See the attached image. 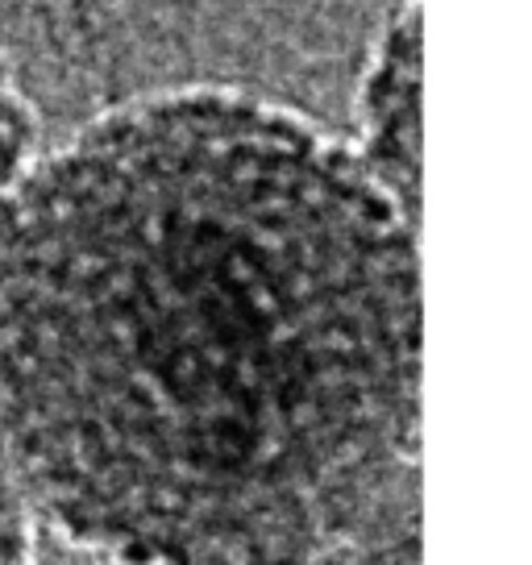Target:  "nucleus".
Returning a JSON list of instances; mask_svg holds the SVG:
<instances>
[{
  "label": "nucleus",
  "instance_id": "obj_2",
  "mask_svg": "<svg viewBox=\"0 0 532 565\" xmlns=\"http://www.w3.org/2000/svg\"><path fill=\"white\" fill-rule=\"evenodd\" d=\"M354 146L383 192L421 225V9L412 4L379 42L358 100Z\"/></svg>",
  "mask_w": 532,
  "mask_h": 565
},
{
  "label": "nucleus",
  "instance_id": "obj_1",
  "mask_svg": "<svg viewBox=\"0 0 532 565\" xmlns=\"http://www.w3.org/2000/svg\"><path fill=\"white\" fill-rule=\"evenodd\" d=\"M421 225L275 100H125L0 212V466L100 565H324L421 470Z\"/></svg>",
  "mask_w": 532,
  "mask_h": 565
},
{
  "label": "nucleus",
  "instance_id": "obj_5",
  "mask_svg": "<svg viewBox=\"0 0 532 565\" xmlns=\"http://www.w3.org/2000/svg\"><path fill=\"white\" fill-rule=\"evenodd\" d=\"M0 565H38L34 557V520L21 503L18 487L0 466Z\"/></svg>",
  "mask_w": 532,
  "mask_h": 565
},
{
  "label": "nucleus",
  "instance_id": "obj_4",
  "mask_svg": "<svg viewBox=\"0 0 532 565\" xmlns=\"http://www.w3.org/2000/svg\"><path fill=\"white\" fill-rule=\"evenodd\" d=\"M38 159V117L9 54L0 51V212Z\"/></svg>",
  "mask_w": 532,
  "mask_h": 565
},
{
  "label": "nucleus",
  "instance_id": "obj_3",
  "mask_svg": "<svg viewBox=\"0 0 532 565\" xmlns=\"http://www.w3.org/2000/svg\"><path fill=\"white\" fill-rule=\"evenodd\" d=\"M324 565H425L421 524V470L408 475L374 508L354 536H345Z\"/></svg>",
  "mask_w": 532,
  "mask_h": 565
}]
</instances>
